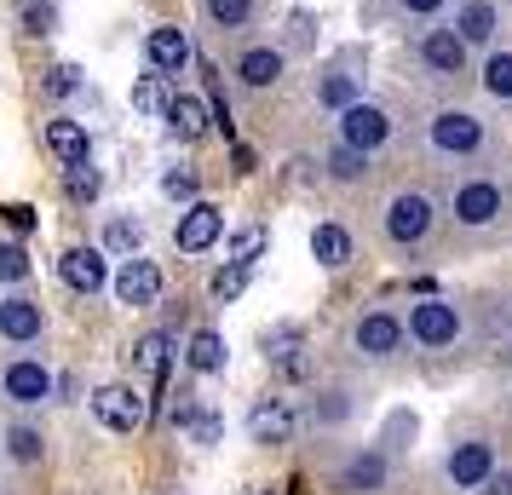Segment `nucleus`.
I'll use <instances>...</instances> for the list:
<instances>
[{
  "mask_svg": "<svg viewBox=\"0 0 512 495\" xmlns=\"http://www.w3.org/2000/svg\"><path fill=\"white\" fill-rule=\"evenodd\" d=\"M202 12H208V24H219V29L254 24V0H202Z\"/></svg>",
  "mask_w": 512,
  "mask_h": 495,
  "instance_id": "31",
  "label": "nucleus"
},
{
  "mask_svg": "<svg viewBox=\"0 0 512 495\" xmlns=\"http://www.w3.org/2000/svg\"><path fill=\"white\" fill-rule=\"evenodd\" d=\"M6 225L12 231H35V208H6Z\"/></svg>",
  "mask_w": 512,
  "mask_h": 495,
  "instance_id": "44",
  "label": "nucleus"
},
{
  "mask_svg": "<svg viewBox=\"0 0 512 495\" xmlns=\"http://www.w3.org/2000/svg\"><path fill=\"white\" fill-rule=\"evenodd\" d=\"M167 133L179 144H196L202 133L213 127V110H208V98H196V93H173V104H167Z\"/></svg>",
  "mask_w": 512,
  "mask_h": 495,
  "instance_id": "19",
  "label": "nucleus"
},
{
  "mask_svg": "<svg viewBox=\"0 0 512 495\" xmlns=\"http://www.w3.org/2000/svg\"><path fill=\"white\" fill-rule=\"evenodd\" d=\"M259 495H271V490H259Z\"/></svg>",
  "mask_w": 512,
  "mask_h": 495,
  "instance_id": "46",
  "label": "nucleus"
},
{
  "mask_svg": "<svg viewBox=\"0 0 512 495\" xmlns=\"http://www.w3.org/2000/svg\"><path fill=\"white\" fill-rule=\"evenodd\" d=\"M334 490L340 495H380L386 490V449H357L346 467H340Z\"/></svg>",
  "mask_w": 512,
  "mask_h": 495,
  "instance_id": "16",
  "label": "nucleus"
},
{
  "mask_svg": "<svg viewBox=\"0 0 512 495\" xmlns=\"http://www.w3.org/2000/svg\"><path fill=\"white\" fill-rule=\"evenodd\" d=\"M64 190H70L75 202H98V190H104V173L93 162H70L64 167Z\"/></svg>",
  "mask_w": 512,
  "mask_h": 495,
  "instance_id": "32",
  "label": "nucleus"
},
{
  "mask_svg": "<svg viewBox=\"0 0 512 495\" xmlns=\"http://www.w3.org/2000/svg\"><path fill=\"white\" fill-rule=\"evenodd\" d=\"M478 495H512V472H495V478H489Z\"/></svg>",
  "mask_w": 512,
  "mask_h": 495,
  "instance_id": "45",
  "label": "nucleus"
},
{
  "mask_svg": "<svg viewBox=\"0 0 512 495\" xmlns=\"http://www.w3.org/2000/svg\"><path fill=\"white\" fill-rule=\"evenodd\" d=\"M24 24L35 29V35H47V29H52V6H47V0H29V6H24Z\"/></svg>",
  "mask_w": 512,
  "mask_h": 495,
  "instance_id": "42",
  "label": "nucleus"
},
{
  "mask_svg": "<svg viewBox=\"0 0 512 495\" xmlns=\"http://www.w3.org/2000/svg\"><path fill=\"white\" fill-rule=\"evenodd\" d=\"M415 52H420V64H426L432 75H461V70H466V58H472V47L461 41V29H455V24L420 29Z\"/></svg>",
  "mask_w": 512,
  "mask_h": 495,
  "instance_id": "9",
  "label": "nucleus"
},
{
  "mask_svg": "<svg viewBox=\"0 0 512 495\" xmlns=\"http://www.w3.org/2000/svg\"><path fill=\"white\" fill-rule=\"evenodd\" d=\"M225 340L213 329H196L190 334V346H185V363H190V375H225Z\"/></svg>",
  "mask_w": 512,
  "mask_h": 495,
  "instance_id": "24",
  "label": "nucleus"
},
{
  "mask_svg": "<svg viewBox=\"0 0 512 495\" xmlns=\"http://www.w3.org/2000/svg\"><path fill=\"white\" fill-rule=\"evenodd\" d=\"M190 438H196V444H219V438H225V421H219V415H213V409H202V421L190 426Z\"/></svg>",
  "mask_w": 512,
  "mask_h": 495,
  "instance_id": "39",
  "label": "nucleus"
},
{
  "mask_svg": "<svg viewBox=\"0 0 512 495\" xmlns=\"http://www.w3.org/2000/svg\"><path fill=\"white\" fill-rule=\"evenodd\" d=\"M248 438H254V444H288V438H294V409H288V403H254V409H248Z\"/></svg>",
  "mask_w": 512,
  "mask_h": 495,
  "instance_id": "22",
  "label": "nucleus"
},
{
  "mask_svg": "<svg viewBox=\"0 0 512 495\" xmlns=\"http://www.w3.org/2000/svg\"><path fill=\"white\" fill-rule=\"evenodd\" d=\"M202 87H208V110H213V127L231 139V98H225V87H219V70L213 64H202Z\"/></svg>",
  "mask_w": 512,
  "mask_h": 495,
  "instance_id": "34",
  "label": "nucleus"
},
{
  "mask_svg": "<svg viewBox=\"0 0 512 495\" xmlns=\"http://www.w3.org/2000/svg\"><path fill=\"white\" fill-rule=\"evenodd\" d=\"M397 6H403L409 18H443V12H449V0H397Z\"/></svg>",
  "mask_w": 512,
  "mask_h": 495,
  "instance_id": "43",
  "label": "nucleus"
},
{
  "mask_svg": "<svg viewBox=\"0 0 512 495\" xmlns=\"http://www.w3.org/2000/svg\"><path fill=\"white\" fill-rule=\"evenodd\" d=\"M265 248H271V231H265V225H242V231L225 242V260L231 265H254Z\"/></svg>",
  "mask_w": 512,
  "mask_h": 495,
  "instance_id": "29",
  "label": "nucleus"
},
{
  "mask_svg": "<svg viewBox=\"0 0 512 495\" xmlns=\"http://www.w3.org/2000/svg\"><path fill=\"white\" fill-rule=\"evenodd\" d=\"M432 225H438V202L426 190H397L392 202L380 208V231H386L392 248H420L432 236Z\"/></svg>",
  "mask_w": 512,
  "mask_h": 495,
  "instance_id": "2",
  "label": "nucleus"
},
{
  "mask_svg": "<svg viewBox=\"0 0 512 495\" xmlns=\"http://www.w3.org/2000/svg\"><path fill=\"white\" fill-rule=\"evenodd\" d=\"M58 392V380L41 357H12L6 369H0V398L18 403V409H35V403H47Z\"/></svg>",
  "mask_w": 512,
  "mask_h": 495,
  "instance_id": "6",
  "label": "nucleus"
},
{
  "mask_svg": "<svg viewBox=\"0 0 512 495\" xmlns=\"http://www.w3.org/2000/svg\"><path fill=\"white\" fill-rule=\"evenodd\" d=\"M265 363L277 369L282 380H311V352H305V334L288 323V329L265 334Z\"/></svg>",
  "mask_w": 512,
  "mask_h": 495,
  "instance_id": "14",
  "label": "nucleus"
},
{
  "mask_svg": "<svg viewBox=\"0 0 512 495\" xmlns=\"http://www.w3.org/2000/svg\"><path fill=\"white\" fill-rule=\"evenodd\" d=\"M167 104H173L167 75H139V81H133V110H139V116H167Z\"/></svg>",
  "mask_w": 512,
  "mask_h": 495,
  "instance_id": "28",
  "label": "nucleus"
},
{
  "mask_svg": "<svg viewBox=\"0 0 512 495\" xmlns=\"http://www.w3.org/2000/svg\"><path fill=\"white\" fill-rule=\"evenodd\" d=\"M501 213H507V190H501V179L472 173V179H461V185L449 190V219H455L461 231H489Z\"/></svg>",
  "mask_w": 512,
  "mask_h": 495,
  "instance_id": "3",
  "label": "nucleus"
},
{
  "mask_svg": "<svg viewBox=\"0 0 512 495\" xmlns=\"http://www.w3.org/2000/svg\"><path fill=\"white\" fill-rule=\"evenodd\" d=\"M133 357H139V369H150V375H167V357H173V334H144L139 346H133Z\"/></svg>",
  "mask_w": 512,
  "mask_h": 495,
  "instance_id": "33",
  "label": "nucleus"
},
{
  "mask_svg": "<svg viewBox=\"0 0 512 495\" xmlns=\"http://www.w3.org/2000/svg\"><path fill=\"white\" fill-rule=\"evenodd\" d=\"M58 277H64L75 294H87V300H93L98 288L110 283V260H104V248H64V260H58Z\"/></svg>",
  "mask_w": 512,
  "mask_h": 495,
  "instance_id": "15",
  "label": "nucleus"
},
{
  "mask_svg": "<svg viewBox=\"0 0 512 495\" xmlns=\"http://www.w3.org/2000/svg\"><path fill=\"white\" fill-rule=\"evenodd\" d=\"M24 277H29V248L24 242H0V283L18 288Z\"/></svg>",
  "mask_w": 512,
  "mask_h": 495,
  "instance_id": "36",
  "label": "nucleus"
},
{
  "mask_svg": "<svg viewBox=\"0 0 512 495\" xmlns=\"http://www.w3.org/2000/svg\"><path fill=\"white\" fill-rule=\"evenodd\" d=\"M357 98H363V81H357V75L334 70V75H323V81H317V104H328L334 116H340V110H351Z\"/></svg>",
  "mask_w": 512,
  "mask_h": 495,
  "instance_id": "26",
  "label": "nucleus"
},
{
  "mask_svg": "<svg viewBox=\"0 0 512 495\" xmlns=\"http://www.w3.org/2000/svg\"><path fill=\"white\" fill-rule=\"evenodd\" d=\"M403 340H409V323H403L397 311H386V306L363 311L357 329H351V346H357L363 357H374V363H386L392 352H403Z\"/></svg>",
  "mask_w": 512,
  "mask_h": 495,
  "instance_id": "7",
  "label": "nucleus"
},
{
  "mask_svg": "<svg viewBox=\"0 0 512 495\" xmlns=\"http://www.w3.org/2000/svg\"><path fill=\"white\" fill-rule=\"evenodd\" d=\"M449 24L461 29L466 47H484L489 52V47H495V35H501V6H495V0H461Z\"/></svg>",
  "mask_w": 512,
  "mask_h": 495,
  "instance_id": "18",
  "label": "nucleus"
},
{
  "mask_svg": "<svg viewBox=\"0 0 512 495\" xmlns=\"http://www.w3.org/2000/svg\"><path fill=\"white\" fill-rule=\"evenodd\" d=\"M41 334H47L41 300H29V294H6V300H0V340H6V346H35Z\"/></svg>",
  "mask_w": 512,
  "mask_h": 495,
  "instance_id": "13",
  "label": "nucleus"
},
{
  "mask_svg": "<svg viewBox=\"0 0 512 495\" xmlns=\"http://www.w3.org/2000/svg\"><path fill=\"white\" fill-rule=\"evenodd\" d=\"M334 127H340V139L346 144H357V150H380V144H392V133H397V121H392V110L386 104H374V98H357L351 110H340L334 116Z\"/></svg>",
  "mask_w": 512,
  "mask_h": 495,
  "instance_id": "5",
  "label": "nucleus"
},
{
  "mask_svg": "<svg viewBox=\"0 0 512 495\" xmlns=\"http://www.w3.org/2000/svg\"><path fill=\"white\" fill-rule=\"evenodd\" d=\"M116 300L133 311H150L156 300H162V271H156V260H144V254H127L116 271Z\"/></svg>",
  "mask_w": 512,
  "mask_h": 495,
  "instance_id": "12",
  "label": "nucleus"
},
{
  "mask_svg": "<svg viewBox=\"0 0 512 495\" xmlns=\"http://www.w3.org/2000/svg\"><path fill=\"white\" fill-rule=\"evenodd\" d=\"M478 81H484L489 98H501V104H512V47H489L484 64H478Z\"/></svg>",
  "mask_w": 512,
  "mask_h": 495,
  "instance_id": "25",
  "label": "nucleus"
},
{
  "mask_svg": "<svg viewBox=\"0 0 512 495\" xmlns=\"http://www.w3.org/2000/svg\"><path fill=\"white\" fill-rule=\"evenodd\" d=\"M461 334H466V317H461V306H455V300L426 294V300H415V306H409V340H415V346H426V352H449Z\"/></svg>",
  "mask_w": 512,
  "mask_h": 495,
  "instance_id": "4",
  "label": "nucleus"
},
{
  "mask_svg": "<svg viewBox=\"0 0 512 495\" xmlns=\"http://www.w3.org/2000/svg\"><path fill=\"white\" fill-rule=\"evenodd\" d=\"M196 421H202V403L190 398V392H179V398H173V426H179V432H190Z\"/></svg>",
  "mask_w": 512,
  "mask_h": 495,
  "instance_id": "40",
  "label": "nucleus"
},
{
  "mask_svg": "<svg viewBox=\"0 0 512 495\" xmlns=\"http://www.w3.org/2000/svg\"><path fill=\"white\" fill-rule=\"evenodd\" d=\"M6 455H12L18 467H35V461L47 455V438H41L35 426H12V432H6Z\"/></svg>",
  "mask_w": 512,
  "mask_h": 495,
  "instance_id": "30",
  "label": "nucleus"
},
{
  "mask_svg": "<svg viewBox=\"0 0 512 495\" xmlns=\"http://www.w3.org/2000/svg\"><path fill=\"white\" fill-rule=\"evenodd\" d=\"M75 87H81V70H70V64H58V70L47 75V93L52 98H70Z\"/></svg>",
  "mask_w": 512,
  "mask_h": 495,
  "instance_id": "41",
  "label": "nucleus"
},
{
  "mask_svg": "<svg viewBox=\"0 0 512 495\" xmlns=\"http://www.w3.org/2000/svg\"><path fill=\"white\" fill-rule=\"evenodd\" d=\"M426 150H432L438 162H472V156L489 150V121L478 116V110L449 104V110H438V116L426 121Z\"/></svg>",
  "mask_w": 512,
  "mask_h": 495,
  "instance_id": "1",
  "label": "nucleus"
},
{
  "mask_svg": "<svg viewBox=\"0 0 512 495\" xmlns=\"http://www.w3.org/2000/svg\"><path fill=\"white\" fill-rule=\"evenodd\" d=\"M219 236H225V208L190 202V208L179 213V225H173V248H179V254H208Z\"/></svg>",
  "mask_w": 512,
  "mask_h": 495,
  "instance_id": "10",
  "label": "nucleus"
},
{
  "mask_svg": "<svg viewBox=\"0 0 512 495\" xmlns=\"http://www.w3.org/2000/svg\"><path fill=\"white\" fill-rule=\"evenodd\" d=\"M144 52H150V70L156 75H179L190 58H196V47H190V35L179 24H156L150 41H144Z\"/></svg>",
  "mask_w": 512,
  "mask_h": 495,
  "instance_id": "17",
  "label": "nucleus"
},
{
  "mask_svg": "<svg viewBox=\"0 0 512 495\" xmlns=\"http://www.w3.org/2000/svg\"><path fill=\"white\" fill-rule=\"evenodd\" d=\"M104 248H110V254H139V248H144V225H139V219H110Z\"/></svg>",
  "mask_w": 512,
  "mask_h": 495,
  "instance_id": "35",
  "label": "nucleus"
},
{
  "mask_svg": "<svg viewBox=\"0 0 512 495\" xmlns=\"http://www.w3.org/2000/svg\"><path fill=\"white\" fill-rule=\"evenodd\" d=\"M443 472H449V484H455V490L478 495L489 478H495V449H489L484 438H461V444L443 455Z\"/></svg>",
  "mask_w": 512,
  "mask_h": 495,
  "instance_id": "8",
  "label": "nucleus"
},
{
  "mask_svg": "<svg viewBox=\"0 0 512 495\" xmlns=\"http://www.w3.org/2000/svg\"><path fill=\"white\" fill-rule=\"evenodd\" d=\"M311 260L323 265V271L351 265V231L346 225H317V231H311Z\"/></svg>",
  "mask_w": 512,
  "mask_h": 495,
  "instance_id": "23",
  "label": "nucleus"
},
{
  "mask_svg": "<svg viewBox=\"0 0 512 495\" xmlns=\"http://www.w3.org/2000/svg\"><path fill=\"white\" fill-rule=\"evenodd\" d=\"M248 288V265H225V271H213V300H236Z\"/></svg>",
  "mask_w": 512,
  "mask_h": 495,
  "instance_id": "38",
  "label": "nucleus"
},
{
  "mask_svg": "<svg viewBox=\"0 0 512 495\" xmlns=\"http://www.w3.org/2000/svg\"><path fill=\"white\" fill-rule=\"evenodd\" d=\"M93 415L98 426H110V432H139L144 426V392L139 386H98L93 392Z\"/></svg>",
  "mask_w": 512,
  "mask_h": 495,
  "instance_id": "11",
  "label": "nucleus"
},
{
  "mask_svg": "<svg viewBox=\"0 0 512 495\" xmlns=\"http://www.w3.org/2000/svg\"><path fill=\"white\" fill-rule=\"evenodd\" d=\"M47 150L58 156V162H93V139H87V127L75 116H52L47 121Z\"/></svg>",
  "mask_w": 512,
  "mask_h": 495,
  "instance_id": "21",
  "label": "nucleus"
},
{
  "mask_svg": "<svg viewBox=\"0 0 512 495\" xmlns=\"http://www.w3.org/2000/svg\"><path fill=\"white\" fill-rule=\"evenodd\" d=\"M328 173L340 179V185H357V179H369V150H357V144H334L328 150Z\"/></svg>",
  "mask_w": 512,
  "mask_h": 495,
  "instance_id": "27",
  "label": "nucleus"
},
{
  "mask_svg": "<svg viewBox=\"0 0 512 495\" xmlns=\"http://www.w3.org/2000/svg\"><path fill=\"white\" fill-rule=\"evenodd\" d=\"M162 196H173V202H196V173H190V167H167L162 173Z\"/></svg>",
  "mask_w": 512,
  "mask_h": 495,
  "instance_id": "37",
  "label": "nucleus"
},
{
  "mask_svg": "<svg viewBox=\"0 0 512 495\" xmlns=\"http://www.w3.org/2000/svg\"><path fill=\"white\" fill-rule=\"evenodd\" d=\"M282 70H288V58H282L277 47H248L242 58H236V81H242V87H254V93L277 87Z\"/></svg>",
  "mask_w": 512,
  "mask_h": 495,
  "instance_id": "20",
  "label": "nucleus"
}]
</instances>
